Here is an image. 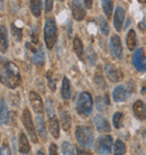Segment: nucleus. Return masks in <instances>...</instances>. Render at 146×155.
I'll return each instance as SVG.
<instances>
[{
  "label": "nucleus",
  "mask_w": 146,
  "mask_h": 155,
  "mask_svg": "<svg viewBox=\"0 0 146 155\" xmlns=\"http://www.w3.org/2000/svg\"><path fill=\"white\" fill-rule=\"evenodd\" d=\"M1 80L6 87L10 89H15L20 84L22 77H20L19 69L12 62H6L2 65L1 71Z\"/></svg>",
  "instance_id": "f257e3e1"
},
{
  "label": "nucleus",
  "mask_w": 146,
  "mask_h": 155,
  "mask_svg": "<svg viewBox=\"0 0 146 155\" xmlns=\"http://www.w3.org/2000/svg\"><path fill=\"white\" fill-rule=\"evenodd\" d=\"M44 39L48 50H52L58 41V27L53 18H48L44 26Z\"/></svg>",
  "instance_id": "f03ea898"
},
{
  "label": "nucleus",
  "mask_w": 146,
  "mask_h": 155,
  "mask_svg": "<svg viewBox=\"0 0 146 155\" xmlns=\"http://www.w3.org/2000/svg\"><path fill=\"white\" fill-rule=\"evenodd\" d=\"M75 138H77L78 143L80 144L82 147L85 148H90L95 142L92 129L88 126H79L75 129Z\"/></svg>",
  "instance_id": "7ed1b4c3"
},
{
  "label": "nucleus",
  "mask_w": 146,
  "mask_h": 155,
  "mask_svg": "<svg viewBox=\"0 0 146 155\" xmlns=\"http://www.w3.org/2000/svg\"><path fill=\"white\" fill-rule=\"evenodd\" d=\"M93 100L89 92H82L77 102V111L82 117H88L92 113Z\"/></svg>",
  "instance_id": "20e7f679"
},
{
  "label": "nucleus",
  "mask_w": 146,
  "mask_h": 155,
  "mask_svg": "<svg viewBox=\"0 0 146 155\" xmlns=\"http://www.w3.org/2000/svg\"><path fill=\"white\" fill-rule=\"evenodd\" d=\"M22 119H23V124H24V126H25V128H26L27 133H28L29 136H31L32 140H33L34 143H37V142H38V140H37V135H36V132H35V127H34V125H33L31 113H29L28 109H25V110H24Z\"/></svg>",
  "instance_id": "39448f33"
},
{
  "label": "nucleus",
  "mask_w": 146,
  "mask_h": 155,
  "mask_svg": "<svg viewBox=\"0 0 146 155\" xmlns=\"http://www.w3.org/2000/svg\"><path fill=\"white\" fill-rule=\"evenodd\" d=\"M133 64L136 68V70L139 72L146 71V56L144 54V51L142 48H138L133 55Z\"/></svg>",
  "instance_id": "423d86ee"
},
{
  "label": "nucleus",
  "mask_w": 146,
  "mask_h": 155,
  "mask_svg": "<svg viewBox=\"0 0 146 155\" xmlns=\"http://www.w3.org/2000/svg\"><path fill=\"white\" fill-rule=\"evenodd\" d=\"M112 137L110 135H104L98 140V151L101 154H109L111 152Z\"/></svg>",
  "instance_id": "0eeeda50"
},
{
  "label": "nucleus",
  "mask_w": 146,
  "mask_h": 155,
  "mask_svg": "<svg viewBox=\"0 0 146 155\" xmlns=\"http://www.w3.org/2000/svg\"><path fill=\"white\" fill-rule=\"evenodd\" d=\"M105 72H106L107 78L111 82H119L120 80H123L124 78L123 72L118 70L115 65H111V64H107L105 66Z\"/></svg>",
  "instance_id": "6e6552de"
},
{
  "label": "nucleus",
  "mask_w": 146,
  "mask_h": 155,
  "mask_svg": "<svg viewBox=\"0 0 146 155\" xmlns=\"http://www.w3.org/2000/svg\"><path fill=\"white\" fill-rule=\"evenodd\" d=\"M72 15L73 18L78 21L85 19V9L83 7V4L81 0H73L72 1Z\"/></svg>",
  "instance_id": "1a4fd4ad"
},
{
  "label": "nucleus",
  "mask_w": 146,
  "mask_h": 155,
  "mask_svg": "<svg viewBox=\"0 0 146 155\" xmlns=\"http://www.w3.org/2000/svg\"><path fill=\"white\" fill-rule=\"evenodd\" d=\"M110 52L115 58H119V60L123 58V46H121L119 36H111V38H110Z\"/></svg>",
  "instance_id": "9d476101"
},
{
  "label": "nucleus",
  "mask_w": 146,
  "mask_h": 155,
  "mask_svg": "<svg viewBox=\"0 0 146 155\" xmlns=\"http://www.w3.org/2000/svg\"><path fill=\"white\" fill-rule=\"evenodd\" d=\"M29 101H31V105L34 109L35 113L37 114H42L43 109H44V106H43V100L41 96H39L37 92L35 91H31L29 92Z\"/></svg>",
  "instance_id": "9b49d317"
},
{
  "label": "nucleus",
  "mask_w": 146,
  "mask_h": 155,
  "mask_svg": "<svg viewBox=\"0 0 146 155\" xmlns=\"http://www.w3.org/2000/svg\"><path fill=\"white\" fill-rule=\"evenodd\" d=\"M124 20H125V10L121 7L116 8L115 15H114V26L116 31H123Z\"/></svg>",
  "instance_id": "f8f14e48"
},
{
  "label": "nucleus",
  "mask_w": 146,
  "mask_h": 155,
  "mask_svg": "<svg viewBox=\"0 0 146 155\" xmlns=\"http://www.w3.org/2000/svg\"><path fill=\"white\" fill-rule=\"evenodd\" d=\"M133 111L136 118L139 120L146 119V104L141 100H137L133 106Z\"/></svg>",
  "instance_id": "ddd939ff"
},
{
  "label": "nucleus",
  "mask_w": 146,
  "mask_h": 155,
  "mask_svg": "<svg viewBox=\"0 0 146 155\" xmlns=\"http://www.w3.org/2000/svg\"><path fill=\"white\" fill-rule=\"evenodd\" d=\"M93 121H95V125H96V128L99 130L100 133H109L110 132V125L108 123L107 119H105L104 117L101 116H96L93 118Z\"/></svg>",
  "instance_id": "4468645a"
},
{
  "label": "nucleus",
  "mask_w": 146,
  "mask_h": 155,
  "mask_svg": "<svg viewBox=\"0 0 146 155\" xmlns=\"http://www.w3.org/2000/svg\"><path fill=\"white\" fill-rule=\"evenodd\" d=\"M128 94L129 92L127 91V89L124 85H118L112 92V98L116 102H123L128 98Z\"/></svg>",
  "instance_id": "2eb2a0df"
},
{
  "label": "nucleus",
  "mask_w": 146,
  "mask_h": 155,
  "mask_svg": "<svg viewBox=\"0 0 146 155\" xmlns=\"http://www.w3.org/2000/svg\"><path fill=\"white\" fill-rule=\"evenodd\" d=\"M35 124H36V128H37V134L42 138V140L45 142L46 140V129H45V120H44V117L42 115H38V116L36 117Z\"/></svg>",
  "instance_id": "dca6fc26"
},
{
  "label": "nucleus",
  "mask_w": 146,
  "mask_h": 155,
  "mask_svg": "<svg viewBox=\"0 0 146 155\" xmlns=\"http://www.w3.org/2000/svg\"><path fill=\"white\" fill-rule=\"evenodd\" d=\"M73 48H74V52H75L78 58L83 61L85 60V50H83L82 41L79 37H75L74 41H73Z\"/></svg>",
  "instance_id": "f3484780"
},
{
  "label": "nucleus",
  "mask_w": 146,
  "mask_h": 155,
  "mask_svg": "<svg viewBox=\"0 0 146 155\" xmlns=\"http://www.w3.org/2000/svg\"><path fill=\"white\" fill-rule=\"evenodd\" d=\"M48 127H50L51 134L54 138H58L60 137V125H58V120L56 117L54 116L50 118V123H48Z\"/></svg>",
  "instance_id": "a211bd4d"
},
{
  "label": "nucleus",
  "mask_w": 146,
  "mask_h": 155,
  "mask_svg": "<svg viewBox=\"0 0 146 155\" xmlns=\"http://www.w3.org/2000/svg\"><path fill=\"white\" fill-rule=\"evenodd\" d=\"M31 151V145L28 143L26 135L22 133L19 136V152L22 154H28Z\"/></svg>",
  "instance_id": "6ab92c4d"
},
{
  "label": "nucleus",
  "mask_w": 146,
  "mask_h": 155,
  "mask_svg": "<svg viewBox=\"0 0 146 155\" xmlns=\"http://www.w3.org/2000/svg\"><path fill=\"white\" fill-rule=\"evenodd\" d=\"M0 41H1V53H6L8 48V36H7V29L4 25L0 26Z\"/></svg>",
  "instance_id": "aec40b11"
},
{
  "label": "nucleus",
  "mask_w": 146,
  "mask_h": 155,
  "mask_svg": "<svg viewBox=\"0 0 146 155\" xmlns=\"http://www.w3.org/2000/svg\"><path fill=\"white\" fill-rule=\"evenodd\" d=\"M62 97L65 100H69L71 97V85H70V81L68 80V78H63V82H62Z\"/></svg>",
  "instance_id": "412c9836"
},
{
  "label": "nucleus",
  "mask_w": 146,
  "mask_h": 155,
  "mask_svg": "<svg viewBox=\"0 0 146 155\" xmlns=\"http://www.w3.org/2000/svg\"><path fill=\"white\" fill-rule=\"evenodd\" d=\"M126 42L129 51H134L135 47H136V44H137V39H136V34H135V31L133 29H131V31H128Z\"/></svg>",
  "instance_id": "4be33fe9"
},
{
  "label": "nucleus",
  "mask_w": 146,
  "mask_h": 155,
  "mask_svg": "<svg viewBox=\"0 0 146 155\" xmlns=\"http://www.w3.org/2000/svg\"><path fill=\"white\" fill-rule=\"evenodd\" d=\"M61 124L64 130H69L71 128V116L68 111H62L61 113Z\"/></svg>",
  "instance_id": "5701e85b"
},
{
  "label": "nucleus",
  "mask_w": 146,
  "mask_h": 155,
  "mask_svg": "<svg viewBox=\"0 0 146 155\" xmlns=\"http://www.w3.org/2000/svg\"><path fill=\"white\" fill-rule=\"evenodd\" d=\"M31 10L35 17H39L42 12V2L41 0H31Z\"/></svg>",
  "instance_id": "b1692460"
},
{
  "label": "nucleus",
  "mask_w": 146,
  "mask_h": 155,
  "mask_svg": "<svg viewBox=\"0 0 146 155\" xmlns=\"http://www.w3.org/2000/svg\"><path fill=\"white\" fill-rule=\"evenodd\" d=\"M33 62L36 65H43L44 62H45V55H44V52H43V48L39 47L38 51L34 53V56H33Z\"/></svg>",
  "instance_id": "393cba45"
},
{
  "label": "nucleus",
  "mask_w": 146,
  "mask_h": 155,
  "mask_svg": "<svg viewBox=\"0 0 146 155\" xmlns=\"http://www.w3.org/2000/svg\"><path fill=\"white\" fill-rule=\"evenodd\" d=\"M102 10L106 14L107 18H111L112 10H114L112 0H102Z\"/></svg>",
  "instance_id": "a878e982"
},
{
  "label": "nucleus",
  "mask_w": 146,
  "mask_h": 155,
  "mask_svg": "<svg viewBox=\"0 0 146 155\" xmlns=\"http://www.w3.org/2000/svg\"><path fill=\"white\" fill-rule=\"evenodd\" d=\"M0 102H1V124L5 125L9 118V111H8V107L5 102L4 98L0 99Z\"/></svg>",
  "instance_id": "bb28decb"
},
{
  "label": "nucleus",
  "mask_w": 146,
  "mask_h": 155,
  "mask_svg": "<svg viewBox=\"0 0 146 155\" xmlns=\"http://www.w3.org/2000/svg\"><path fill=\"white\" fill-rule=\"evenodd\" d=\"M125 153H126V146H125V144L120 140H117L115 145H114V154L123 155V154H125Z\"/></svg>",
  "instance_id": "cd10ccee"
},
{
  "label": "nucleus",
  "mask_w": 146,
  "mask_h": 155,
  "mask_svg": "<svg viewBox=\"0 0 146 155\" xmlns=\"http://www.w3.org/2000/svg\"><path fill=\"white\" fill-rule=\"evenodd\" d=\"M123 118L124 115L121 113H116L112 117V123L116 128H120L123 126Z\"/></svg>",
  "instance_id": "c85d7f7f"
},
{
  "label": "nucleus",
  "mask_w": 146,
  "mask_h": 155,
  "mask_svg": "<svg viewBox=\"0 0 146 155\" xmlns=\"http://www.w3.org/2000/svg\"><path fill=\"white\" fill-rule=\"evenodd\" d=\"M62 152H63V154H74V147L72 144L64 142L62 144Z\"/></svg>",
  "instance_id": "c756f323"
},
{
  "label": "nucleus",
  "mask_w": 146,
  "mask_h": 155,
  "mask_svg": "<svg viewBox=\"0 0 146 155\" xmlns=\"http://www.w3.org/2000/svg\"><path fill=\"white\" fill-rule=\"evenodd\" d=\"M87 58H88L89 63L91 64V65H95V62H96V53H95V51H93L92 47H88V50H87Z\"/></svg>",
  "instance_id": "7c9ffc66"
},
{
  "label": "nucleus",
  "mask_w": 146,
  "mask_h": 155,
  "mask_svg": "<svg viewBox=\"0 0 146 155\" xmlns=\"http://www.w3.org/2000/svg\"><path fill=\"white\" fill-rule=\"evenodd\" d=\"M99 23H100V29H101V33L104 34L105 36L109 34V26H108V23L102 18V17H99Z\"/></svg>",
  "instance_id": "2f4dec72"
},
{
  "label": "nucleus",
  "mask_w": 146,
  "mask_h": 155,
  "mask_svg": "<svg viewBox=\"0 0 146 155\" xmlns=\"http://www.w3.org/2000/svg\"><path fill=\"white\" fill-rule=\"evenodd\" d=\"M45 108H46V114L47 116L52 118V117L55 116V111H54V105H53V101L52 100H47L46 101V106H45Z\"/></svg>",
  "instance_id": "473e14b6"
},
{
  "label": "nucleus",
  "mask_w": 146,
  "mask_h": 155,
  "mask_svg": "<svg viewBox=\"0 0 146 155\" xmlns=\"http://www.w3.org/2000/svg\"><path fill=\"white\" fill-rule=\"evenodd\" d=\"M12 35L17 41H22V29L17 28L15 26V24L12 25Z\"/></svg>",
  "instance_id": "72a5a7b5"
},
{
  "label": "nucleus",
  "mask_w": 146,
  "mask_h": 155,
  "mask_svg": "<svg viewBox=\"0 0 146 155\" xmlns=\"http://www.w3.org/2000/svg\"><path fill=\"white\" fill-rule=\"evenodd\" d=\"M96 106H97V109H98L99 111H105V110H106V105H105V101L102 100V97L97 98Z\"/></svg>",
  "instance_id": "f704fd0d"
},
{
  "label": "nucleus",
  "mask_w": 146,
  "mask_h": 155,
  "mask_svg": "<svg viewBox=\"0 0 146 155\" xmlns=\"http://www.w3.org/2000/svg\"><path fill=\"white\" fill-rule=\"evenodd\" d=\"M32 39H33V43H38V29H37V27L36 26H34L33 27V29H32Z\"/></svg>",
  "instance_id": "c9c22d12"
},
{
  "label": "nucleus",
  "mask_w": 146,
  "mask_h": 155,
  "mask_svg": "<svg viewBox=\"0 0 146 155\" xmlns=\"http://www.w3.org/2000/svg\"><path fill=\"white\" fill-rule=\"evenodd\" d=\"M95 82H96L97 84H99L101 88L106 87V84H105V82H104V78H102V75H101L100 73L95 75Z\"/></svg>",
  "instance_id": "e433bc0d"
},
{
  "label": "nucleus",
  "mask_w": 146,
  "mask_h": 155,
  "mask_svg": "<svg viewBox=\"0 0 146 155\" xmlns=\"http://www.w3.org/2000/svg\"><path fill=\"white\" fill-rule=\"evenodd\" d=\"M53 7V0H45V12H50Z\"/></svg>",
  "instance_id": "4c0bfd02"
},
{
  "label": "nucleus",
  "mask_w": 146,
  "mask_h": 155,
  "mask_svg": "<svg viewBox=\"0 0 146 155\" xmlns=\"http://www.w3.org/2000/svg\"><path fill=\"white\" fill-rule=\"evenodd\" d=\"M48 85H50V88L52 91H55V89H56V85H55V80L54 79H52V78H50V74H48Z\"/></svg>",
  "instance_id": "58836bf2"
},
{
  "label": "nucleus",
  "mask_w": 146,
  "mask_h": 155,
  "mask_svg": "<svg viewBox=\"0 0 146 155\" xmlns=\"http://www.w3.org/2000/svg\"><path fill=\"white\" fill-rule=\"evenodd\" d=\"M50 154L52 155H56L58 154V146L55 144H51L50 146Z\"/></svg>",
  "instance_id": "ea45409f"
},
{
  "label": "nucleus",
  "mask_w": 146,
  "mask_h": 155,
  "mask_svg": "<svg viewBox=\"0 0 146 155\" xmlns=\"http://www.w3.org/2000/svg\"><path fill=\"white\" fill-rule=\"evenodd\" d=\"M83 2H85V6L87 9H90L92 7V0H83Z\"/></svg>",
  "instance_id": "a19ab883"
},
{
  "label": "nucleus",
  "mask_w": 146,
  "mask_h": 155,
  "mask_svg": "<svg viewBox=\"0 0 146 155\" xmlns=\"http://www.w3.org/2000/svg\"><path fill=\"white\" fill-rule=\"evenodd\" d=\"M139 2H142V4H146V0H138Z\"/></svg>",
  "instance_id": "79ce46f5"
},
{
  "label": "nucleus",
  "mask_w": 146,
  "mask_h": 155,
  "mask_svg": "<svg viewBox=\"0 0 146 155\" xmlns=\"http://www.w3.org/2000/svg\"><path fill=\"white\" fill-rule=\"evenodd\" d=\"M60 1H63V0H60Z\"/></svg>",
  "instance_id": "37998d69"
}]
</instances>
